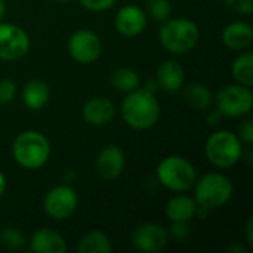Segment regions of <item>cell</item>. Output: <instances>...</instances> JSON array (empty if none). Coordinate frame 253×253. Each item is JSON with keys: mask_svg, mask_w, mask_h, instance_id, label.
Here are the masks:
<instances>
[{"mask_svg": "<svg viewBox=\"0 0 253 253\" xmlns=\"http://www.w3.org/2000/svg\"><path fill=\"white\" fill-rule=\"evenodd\" d=\"M120 111L125 123L135 130L151 129L160 119V104L156 95L141 87L126 95Z\"/></svg>", "mask_w": 253, "mask_h": 253, "instance_id": "obj_1", "label": "cell"}, {"mask_svg": "<svg viewBox=\"0 0 253 253\" xmlns=\"http://www.w3.org/2000/svg\"><path fill=\"white\" fill-rule=\"evenodd\" d=\"M12 156L21 168L37 170L50 157V142L39 130H24L12 142Z\"/></svg>", "mask_w": 253, "mask_h": 253, "instance_id": "obj_2", "label": "cell"}, {"mask_svg": "<svg viewBox=\"0 0 253 253\" xmlns=\"http://www.w3.org/2000/svg\"><path fill=\"white\" fill-rule=\"evenodd\" d=\"M159 40L165 50L172 55L191 52L200 40L199 25L188 18H169L159 31Z\"/></svg>", "mask_w": 253, "mask_h": 253, "instance_id": "obj_3", "label": "cell"}, {"mask_svg": "<svg viewBox=\"0 0 253 253\" xmlns=\"http://www.w3.org/2000/svg\"><path fill=\"white\" fill-rule=\"evenodd\" d=\"M159 182L175 193H184L194 187L197 181V172L191 162L185 157L172 154L165 157L156 169Z\"/></svg>", "mask_w": 253, "mask_h": 253, "instance_id": "obj_4", "label": "cell"}, {"mask_svg": "<svg viewBox=\"0 0 253 253\" xmlns=\"http://www.w3.org/2000/svg\"><path fill=\"white\" fill-rule=\"evenodd\" d=\"M205 153L211 165L218 169H230L243 159L242 141L236 133L225 129L216 130L208 138Z\"/></svg>", "mask_w": 253, "mask_h": 253, "instance_id": "obj_5", "label": "cell"}, {"mask_svg": "<svg viewBox=\"0 0 253 253\" xmlns=\"http://www.w3.org/2000/svg\"><path fill=\"white\" fill-rule=\"evenodd\" d=\"M233 194L234 185L224 173H206L194 184V200L199 206H205L211 211L225 206Z\"/></svg>", "mask_w": 253, "mask_h": 253, "instance_id": "obj_6", "label": "cell"}, {"mask_svg": "<svg viewBox=\"0 0 253 253\" xmlns=\"http://www.w3.org/2000/svg\"><path fill=\"white\" fill-rule=\"evenodd\" d=\"M216 110L222 117L239 119L245 117L252 111L253 93L251 87L239 83H230L222 86L215 95Z\"/></svg>", "mask_w": 253, "mask_h": 253, "instance_id": "obj_7", "label": "cell"}, {"mask_svg": "<svg viewBox=\"0 0 253 253\" xmlns=\"http://www.w3.org/2000/svg\"><path fill=\"white\" fill-rule=\"evenodd\" d=\"M31 47V40L28 33L12 22L0 21V59L1 61H19L22 59Z\"/></svg>", "mask_w": 253, "mask_h": 253, "instance_id": "obj_8", "label": "cell"}, {"mask_svg": "<svg viewBox=\"0 0 253 253\" xmlns=\"http://www.w3.org/2000/svg\"><path fill=\"white\" fill-rule=\"evenodd\" d=\"M79 208V194L70 185H56L47 191L43 200L46 215L55 221L71 218Z\"/></svg>", "mask_w": 253, "mask_h": 253, "instance_id": "obj_9", "label": "cell"}, {"mask_svg": "<svg viewBox=\"0 0 253 253\" xmlns=\"http://www.w3.org/2000/svg\"><path fill=\"white\" fill-rule=\"evenodd\" d=\"M68 53L79 64H93L102 53V42L99 36L87 28L74 31L68 39Z\"/></svg>", "mask_w": 253, "mask_h": 253, "instance_id": "obj_10", "label": "cell"}, {"mask_svg": "<svg viewBox=\"0 0 253 253\" xmlns=\"http://www.w3.org/2000/svg\"><path fill=\"white\" fill-rule=\"evenodd\" d=\"M130 242L141 252H162L169 242V233L165 227L148 222L136 227L132 231Z\"/></svg>", "mask_w": 253, "mask_h": 253, "instance_id": "obj_11", "label": "cell"}, {"mask_svg": "<svg viewBox=\"0 0 253 253\" xmlns=\"http://www.w3.org/2000/svg\"><path fill=\"white\" fill-rule=\"evenodd\" d=\"M125 165H126L125 151L119 145L110 144L99 151L95 162V169L104 181H114L123 173Z\"/></svg>", "mask_w": 253, "mask_h": 253, "instance_id": "obj_12", "label": "cell"}, {"mask_svg": "<svg viewBox=\"0 0 253 253\" xmlns=\"http://www.w3.org/2000/svg\"><path fill=\"white\" fill-rule=\"evenodd\" d=\"M148 16L145 10L136 4L122 6L114 18V25L119 34L125 37H136L147 27Z\"/></svg>", "mask_w": 253, "mask_h": 253, "instance_id": "obj_13", "label": "cell"}, {"mask_svg": "<svg viewBox=\"0 0 253 253\" xmlns=\"http://www.w3.org/2000/svg\"><path fill=\"white\" fill-rule=\"evenodd\" d=\"M82 116L87 125L102 127L110 125L116 117V107L107 96H93L84 102Z\"/></svg>", "mask_w": 253, "mask_h": 253, "instance_id": "obj_14", "label": "cell"}, {"mask_svg": "<svg viewBox=\"0 0 253 253\" xmlns=\"http://www.w3.org/2000/svg\"><path fill=\"white\" fill-rule=\"evenodd\" d=\"M156 80L159 89L166 93H176L184 87L185 82V71L182 65L175 59H166L157 68Z\"/></svg>", "mask_w": 253, "mask_h": 253, "instance_id": "obj_15", "label": "cell"}, {"mask_svg": "<svg viewBox=\"0 0 253 253\" xmlns=\"http://www.w3.org/2000/svg\"><path fill=\"white\" fill-rule=\"evenodd\" d=\"M30 249L34 253H65L68 251L64 236L52 228H39L30 240Z\"/></svg>", "mask_w": 253, "mask_h": 253, "instance_id": "obj_16", "label": "cell"}, {"mask_svg": "<svg viewBox=\"0 0 253 253\" xmlns=\"http://www.w3.org/2000/svg\"><path fill=\"white\" fill-rule=\"evenodd\" d=\"M222 43L231 50H245L253 43V28L246 21H234L222 31Z\"/></svg>", "mask_w": 253, "mask_h": 253, "instance_id": "obj_17", "label": "cell"}, {"mask_svg": "<svg viewBox=\"0 0 253 253\" xmlns=\"http://www.w3.org/2000/svg\"><path fill=\"white\" fill-rule=\"evenodd\" d=\"M197 206L194 197L178 194L166 203L165 213L170 222H191L196 218Z\"/></svg>", "mask_w": 253, "mask_h": 253, "instance_id": "obj_18", "label": "cell"}, {"mask_svg": "<svg viewBox=\"0 0 253 253\" xmlns=\"http://www.w3.org/2000/svg\"><path fill=\"white\" fill-rule=\"evenodd\" d=\"M22 104L31 110L39 111L46 107L50 98V87L46 82L40 79H33L27 82L22 87Z\"/></svg>", "mask_w": 253, "mask_h": 253, "instance_id": "obj_19", "label": "cell"}, {"mask_svg": "<svg viewBox=\"0 0 253 253\" xmlns=\"http://www.w3.org/2000/svg\"><path fill=\"white\" fill-rule=\"evenodd\" d=\"M184 99L188 107L197 111L208 110L213 102V95L209 90V87L203 83H190L184 87Z\"/></svg>", "mask_w": 253, "mask_h": 253, "instance_id": "obj_20", "label": "cell"}, {"mask_svg": "<svg viewBox=\"0 0 253 253\" xmlns=\"http://www.w3.org/2000/svg\"><path fill=\"white\" fill-rule=\"evenodd\" d=\"M113 251L111 240L102 231L93 230L86 233L79 242L80 253H110Z\"/></svg>", "mask_w": 253, "mask_h": 253, "instance_id": "obj_21", "label": "cell"}, {"mask_svg": "<svg viewBox=\"0 0 253 253\" xmlns=\"http://www.w3.org/2000/svg\"><path fill=\"white\" fill-rule=\"evenodd\" d=\"M111 84L117 92L129 93L141 86V77L135 70L129 67H120L111 74Z\"/></svg>", "mask_w": 253, "mask_h": 253, "instance_id": "obj_22", "label": "cell"}, {"mask_svg": "<svg viewBox=\"0 0 253 253\" xmlns=\"http://www.w3.org/2000/svg\"><path fill=\"white\" fill-rule=\"evenodd\" d=\"M231 73L234 80L239 84H243L246 87L253 86V55L252 52H245L239 55L233 65H231Z\"/></svg>", "mask_w": 253, "mask_h": 253, "instance_id": "obj_23", "label": "cell"}, {"mask_svg": "<svg viewBox=\"0 0 253 253\" xmlns=\"http://www.w3.org/2000/svg\"><path fill=\"white\" fill-rule=\"evenodd\" d=\"M25 236L15 227H7L0 231V245L10 251H21L25 246Z\"/></svg>", "mask_w": 253, "mask_h": 253, "instance_id": "obj_24", "label": "cell"}, {"mask_svg": "<svg viewBox=\"0 0 253 253\" xmlns=\"http://www.w3.org/2000/svg\"><path fill=\"white\" fill-rule=\"evenodd\" d=\"M148 15L156 22H165L172 15V3L170 0H147Z\"/></svg>", "mask_w": 253, "mask_h": 253, "instance_id": "obj_25", "label": "cell"}, {"mask_svg": "<svg viewBox=\"0 0 253 253\" xmlns=\"http://www.w3.org/2000/svg\"><path fill=\"white\" fill-rule=\"evenodd\" d=\"M16 96V84L12 79H0V104L7 105Z\"/></svg>", "mask_w": 253, "mask_h": 253, "instance_id": "obj_26", "label": "cell"}, {"mask_svg": "<svg viewBox=\"0 0 253 253\" xmlns=\"http://www.w3.org/2000/svg\"><path fill=\"white\" fill-rule=\"evenodd\" d=\"M188 224L190 222H170V227L168 230L169 236H172L178 242H187L191 236V228Z\"/></svg>", "mask_w": 253, "mask_h": 253, "instance_id": "obj_27", "label": "cell"}, {"mask_svg": "<svg viewBox=\"0 0 253 253\" xmlns=\"http://www.w3.org/2000/svg\"><path fill=\"white\" fill-rule=\"evenodd\" d=\"M117 0H80V4L90 12H105L116 4Z\"/></svg>", "mask_w": 253, "mask_h": 253, "instance_id": "obj_28", "label": "cell"}, {"mask_svg": "<svg viewBox=\"0 0 253 253\" xmlns=\"http://www.w3.org/2000/svg\"><path fill=\"white\" fill-rule=\"evenodd\" d=\"M239 139L242 141V144L245 145H252L253 144V120L248 119L245 120L240 126H239V133H237Z\"/></svg>", "mask_w": 253, "mask_h": 253, "instance_id": "obj_29", "label": "cell"}, {"mask_svg": "<svg viewBox=\"0 0 253 253\" xmlns=\"http://www.w3.org/2000/svg\"><path fill=\"white\" fill-rule=\"evenodd\" d=\"M225 3L237 13L251 15L253 12V0H225Z\"/></svg>", "mask_w": 253, "mask_h": 253, "instance_id": "obj_30", "label": "cell"}, {"mask_svg": "<svg viewBox=\"0 0 253 253\" xmlns=\"http://www.w3.org/2000/svg\"><path fill=\"white\" fill-rule=\"evenodd\" d=\"M221 120H222V114H221L218 110L211 111V113L208 114V123H209L211 126H216V125H219V123H221Z\"/></svg>", "mask_w": 253, "mask_h": 253, "instance_id": "obj_31", "label": "cell"}, {"mask_svg": "<svg viewBox=\"0 0 253 253\" xmlns=\"http://www.w3.org/2000/svg\"><path fill=\"white\" fill-rule=\"evenodd\" d=\"M246 242L252 248L253 246V219L251 218L246 224Z\"/></svg>", "mask_w": 253, "mask_h": 253, "instance_id": "obj_32", "label": "cell"}, {"mask_svg": "<svg viewBox=\"0 0 253 253\" xmlns=\"http://www.w3.org/2000/svg\"><path fill=\"white\" fill-rule=\"evenodd\" d=\"M144 89H147L148 92H153V93H156V90L159 89V84H157V80L154 79V80H148L147 83H145V87Z\"/></svg>", "mask_w": 253, "mask_h": 253, "instance_id": "obj_33", "label": "cell"}, {"mask_svg": "<svg viewBox=\"0 0 253 253\" xmlns=\"http://www.w3.org/2000/svg\"><path fill=\"white\" fill-rule=\"evenodd\" d=\"M4 191H6V176H4V173L0 170V199L3 197Z\"/></svg>", "mask_w": 253, "mask_h": 253, "instance_id": "obj_34", "label": "cell"}, {"mask_svg": "<svg viewBox=\"0 0 253 253\" xmlns=\"http://www.w3.org/2000/svg\"><path fill=\"white\" fill-rule=\"evenodd\" d=\"M4 13H6V3L4 0H0V21L3 19Z\"/></svg>", "mask_w": 253, "mask_h": 253, "instance_id": "obj_35", "label": "cell"}, {"mask_svg": "<svg viewBox=\"0 0 253 253\" xmlns=\"http://www.w3.org/2000/svg\"><path fill=\"white\" fill-rule=\"evenodd\" d=\"M53 1H56V3H67V1H70V0H53Z\"/></svg>", "mask_w": 253, "mask_h": 253, "instance_id": "obj_36", "label": "cell"}]
</instances>
